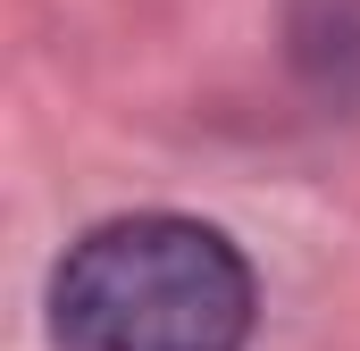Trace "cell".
I'll list each match as a JSON object with an SVG mask.
<instances>
[{"label":"cell","instance_id":"1","mask_svg":"<svg viewBox=\"0 0 360 351\" xmlns=\"http://www.w3.org/2000/svg\"><path fill=\"white\" fill-rule=\"evenodd\" d=\"M252 260L176 209L109 218L51 276L59 351H243Z\"/></svg>","mask_w":360,"mask_h":351}]
</instances>
